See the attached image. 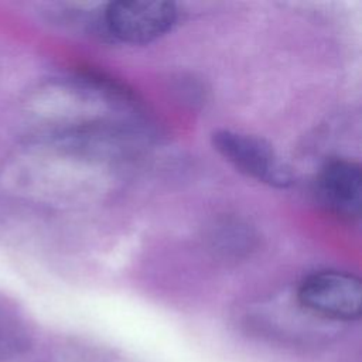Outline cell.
<instances>
[{"label":"cell","instance_id":"1","mask_svg":"<svg viewBox=\"0 0 362 362\" xmlns=\"http://www.w3.org/2000/svg\"><path fill=\"white\" fill-rule=\"evenodd\" d=\"M297 301L305 311L332 321H352L361 317L362 284L358 276L325 269L310 273L297 287Z\"/></svg>","mask_w":362,"mask_h":362},{"label":"cell","instance_id":"2","mask_svg":"<svg viewBox=\"0 0 362 362\" xmlns=\"http://www.w3.org/2000/svg\"><path fill=\"white\" fill-rule=\"evenodd\" d=\"M214 148L239 173L274 188H286L293 182L290 167L264 139L218 129L211 136Z\"/></svg>","mask_w":362,"mask_h":362},{"label":"cell","instance_id":"3","mask_svg":"<svg viewBox=\"0 0 362 362\" xmlns=\"http://www.w3.org/2000/svg\"><path fill=\"white\" fill-rule=\"evenodd\" d=\"M178 8L164 0H117L105 6L100 21L105 31L126 44H147L170 33Z\"/></svg>","mask_w":362,"mask_h":362},{"label":"cell","instance_id":"4","mask_svg":"<svg viewBox=\"0 0 362 362\" xmlns=\"http://www.w3.org/2000/svg\"><path fill=\"white\" fill-rule=\"evenodd\" d=\"M321 202L344 218H358L362 206V170L356 161L335 158L328 161L317 177Z\"/></svg>","mask_w":362,"mask_h":362},{"label":"cell","instance_id":"5","mask_svg":"<svg viewBox=\"0 0 362 362\" xmlns=\"http://www.w3.org/2000/svg\"><path fill=\"white\" fill-rule=\"evenodd\" d=\"M25 344V335L18 321L7 310L0 308V362L17 356Z\"/></svg>","mask_w":362,"mask_h":362}]
</instances>
